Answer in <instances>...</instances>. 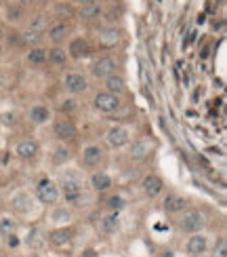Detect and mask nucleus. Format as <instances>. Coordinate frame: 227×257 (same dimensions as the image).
<instances>
[{
  "label": "nucleus",
  "mask_w": 227,
  "mask_h": 257,
  "mask_svg": "<svg viewBox=\"0 0 227 257\" xmlns=\"http://www.w3.org/2000/svg\"><path fill=\"white\" fill-rule=\"evenodd\" d=\"M101 160H103V150L99 146H86L82 150V165L84 167H89V169L99 167Z\"/></svg>",
  "instance_id": "nucleus-15"
},
{
  "label": "nucleus",
  "mask_w": 227,
  "mask_h": 257,
  "mask_svg": "<svg viewBox=\"0 0 227 257\" xmlns=\"http://www.w3.org/2000/svg\"><path fill=\"white\" fill-rule=\"evenodd\" d=\"M19 42L21 45H26L28 49L32 47H40V42H42V32H34V30H26V32H21V36H19Z\"/></svg>",
  "instance_id": "nucleus-26"
},
{
  "label": "nucleus",
  "mask_w": 227,
  "mask_h": 257,
  "mask_svg": "<svg viewBox=\"0 0 227 257\" xmlns=\"http://www.w3.org/2000/svg\"><path fill=\"white\" fill-rule=\"evenodd\" d=\"M3 120H5V124H13L17 118H15V114H5V116H3Z\"/></svg>",
  "instance_id": "nucleus-38"
},
{
  "label": "nucleus",
  "mask_w": 227,
  "mask_h": 257,
  "mask_svg": "<svg viewBox=\"0 0 227 257\" xmlns=\"http://www.w3.org/2000/svg\"><path fill=\"white\" fill-rule=\"evenodd\" d=\"M179 226L185 234L200 232L204 228V215L200 211H187V213H183V219H181Z\"/></svg>",
  "instance_id": "nucleus-6"
},
{
  "label": "nucleus",
  "mask_w": 227,
  "mask_h": 257,
  "mask_svg": "<svg viewBox=\"0 0 227 257\" xmlns=\"http://www.w3.org/2000/svg\"><path fill=\"white\" fill-rule=\"evenodd\" d=\"M30 120L34 124H45L51 120V110L47 105H34V108L30 110Z\"/></svg>",
  "instance_id": "nucleus-25"
},
{
  "label": "nucleus",
  "mask_w": 227,
  "mask_h": 257,
  "mask_svg": "<svg viewBox=\"0 0 227 257\" xmlns=\"http://www.w3.org/2000/svg\"><path fill=\"white\" fill-rule=\"evenodd\" d=\"M91 74H93L95 78L105 80L107 76H112V74H116V59H114V57H110V55L99 57V59H97V61L93 63Z\"/></svg>",
  "instance_id": "nucleus-5"
},
{
  "label": "nucleus",
  "mask_w": 227,
  "mask_h": 257,
  "mask_svg": "<svg viewBox=\"0 0 227 257\" xmlns=\"http://www.w3.org/2000/svg\"><path fill=\"white\" fill-rule=\"evenodd\" d=\"M189 257H202V255H189Z\"/></svg>",
  "instance_id": "nucleus-42"
},
{
  "label": "nucleus",
  "mask_w": 227,
  "mask_h": 257,
  "mask_svg": "<svg viewBox=\"0 0 227 257\" xmlns=\"http://www.w3.org/2000/svg\"><path fill=\"white\" fill-rule=\"evenodd\" d=\"M118 226H120V217H118V213H116V211L105 213V215H101L99 221H97V228H99V232L105 234V236L114 234V232L118 230Z\"/></svg>",
  "instance_id": "nucleus-12"
},
{
  "label": "nucleus",
  "mask_w": 227,
  "mask_h": 257,
  "mask_svg": "<svg viewBox=\"0 0 227 257\" xmlns=\"http://www.w3.org/2000/svg\"><path fill=\"white\" fill-rule=\"evenodd\" d=\"M7 238H9V247H11V249H17V247H19V242H21V240L15 236V234H9Z\"/></svg>",
  "instance_id": "nucleus-36"
},
{
  "label": "nucleus",
  "mask_w": 227,
  "mask_h": 257,
  "mask_svg": "<svg viewBox=\"0 0 227 257\" xmlns=\"http://www.w3.org/2000/svg\"><path fill=\"white\" fill-rule=\"evenodd\" d=\"M59 196H63L66 202L72 205H80V200L84 198V179L80 177L78 171H66L59 177Z\"/></svg>",
  "instance_id": "nucleus-1"
},
{
  "label": "nucleus",
  "mask_w": 227,
  "mask_h": 257,
  "mask_svg": "<svg viewBox=\"0 0 227 257\" xmlns=\"http://www.w3.org/2000/svg\"><path fill=\"white\" fill-rule=\"evenodd\" d=\"M68 55L72 59H84V57H89L91 55V45H89V40H84V38H74L70 42V47H68Z\"/></svg>",
  "instance_id": "nucleus-14"
},
{
  "label": "nucleus",
  "mask_w": 227,
  "mask_h": 257,
  "mask_svg": "<svg viewBox=\"0 0 227 257\" xmlns=\"http://www.w3.org/2000/svg\"><path fill=\"white\" fill-rule=\"evenodd\" d=\"M28 28L34 30V32H47V28H49V15L47 13L32 15L30 21H28Z\"/></svg>",
  "instance_id": "nucleus-27"
},
{
  "label": "nucleus",
  "mask_w": 227,
  "mask_h": 257,
  "mask_svg": "<svg viewBox=\"0 0 227 257\" xmlns=\"http://www.w3.org/2000/svg\"><path fill=\"white\" fill-rule=\"evenodd\" d=\"M3 51H5V49H3V42H0V55H3Z\"/></svg>",
  "instance_id": "nucleus-41"
},
{
  "label": "nucleus",
  "mask_w": 227,
  "mask_h": 257,
  "mask_svg": "<svg viewBox=\"0 0 227 257\" xmlns=\"http://www.w3.org/2000/svg\"><path fill=\"white\" fill-rule=\"evenodd\" d=\"M78 7H86V5H95V3H101V0H74Z\"/></svg>",
  "instance_id": "nucleus-37"
},
{
  "label": "nucleus",
  "mask_w": 227,
  "mask_h": 257,
  "mask_svg": "<svg viewBox=\"0 0 227 257\" xmlns=\"http://www.w3.org/2000/svg\"><path fill=\"white\" fill-rule=\"evenodd\" d=\"M63 87H66V91L72 95H82L86 89H89V80H86V76H82V74L72 72L63 78Z\"/></svg>",
  "instance_id": "nucleus-8"
},
{
  "label": "nucleus",
  "mask_w": 227,
  "mask_h": 257,
  "mask_svg": "<svg viewBox=\"0 0 227 257\" xmlns=\"http://www.w3.org/2000/svg\"><path fill=\"white\" fill-rule=\"evenodd\" d=\"M74 110H76V99H72V97L63 99V101L59 103V112H61V114H70V112H74Z\"/></svg>",
  "instance_id": "nucleus-35"
},
{
  "label": "nucleus",
  "mask_w": 227,
  "mask_h": 257,
  "mask_svg": "<svg viewBox=\"0 0 227 257\" xmlns=\"http://www.w3.org/2000/svg\"><path fill=\"white\" fill-rule=\"evenodd\" d=\"M26 59H28V63H32V66H40V63L47 61V49H42V47H32V49H28Z\"/></svg>",
  "instance_id": "nucleus-28"
},
{
  "label": "nucleus",
  "mask_w": 227,
  "mask_h": 257,
  "mask_svg": "<svg viewBox=\"0 0 227 257\" xmlns=\"http://www.w3.org/2000/svg\"><path fill=\"white\" fill-rule=\"evenodd\" d=\"M47 59H49V63H53V66H57V68H59V66H66L68 59H70V55H68V51L63 49V47L55 45L53 49H49Z\"/></svg>",
  "instance_id": "nucleus-24"
},
{
  "label": "nucleus",
  "mask_w": 227,
  "mask_h": 257,
  "mask_svg": "<svg viewBox=\"0 0 227 257\" xmlns=\"http://www.w3.org/2000/svg\"><path fill=\"white\" fill-rule=\"evenodd\" d=\"M141 188H143V192H145V196L156 198V196L162 194V190H164V181H162V177H158V175H154V173H149V175L143 177Z\"/></svg>",
  "instance_id": "nucleus-10"
},
{
  "label": "nucleus",
  "mask_w": 227,
  "mask_h": 257,
  "mask_svg": "<svg viewBox=\"0 0 227 257\" xmlns=\"http://www.w3.org/2000/svg\"><path fill=\"white\" fill-rule=\"evenodd\" d=\"M93 105H95V110H99L103 114H112V112H116L118 108H120V97L107 93V91H101V93L95 95Z\"/></svg>",
  "instance_id": "nucleus-3"
},
{
  "label": "nucleus",
  "mask_w": 227,
  "mask_h": 257,
  "mask_svg": "<svg viewBox=\"0 0 227 257\" xmlns=\"http://www.w3.org/2000/svg\"><path fill=\"white\" fill-rule=\"evenodd\" d=\"M103 15V7L101 3H95V5H86L78 9V17L82 21H95V19H101Z\"/></svg>",
  "instance_id": "nucleus-23"
},
{
  "label": "nucleus",
  "mask_w": 227,
  "mask_h": 257,
  "mask_svg": "<svg viewBox=\"0 0 227 257\" xmlns=\"http://www.w3.org/2000/svg\"><path fill=\"white\" fill-rule=\"evenodd\" d=\"M70 158H72L70 150H68L66 146H59V148H55V152H53V165L61 167V165H66Z\"/></svg>",
  "instance_id": "nucleus-32"
},
{
  "label": "nucleus",
  "mask_w": 227,
  "mask_h": 257,
  "mask_svg": "<svg viewBox=\"0 0 227 257\" xmlns=\"http://www.w3.org/2000/svg\"><path fill=\"white\" fill-rule=\"evenodd\" d=\"M49 240L55 244V247H66V244H70V242L74 240V230L61 226V228L53 230V232L49 234Z\"/></svg>",
  "instance_id": "nucleus-17"
},
{
  "label": "nucleus",
  "mask_w": 227,
  "mask_h": 257,
  "mask_svg": "<svg viewBox=\"0 0 227 257\" xmlns=\"http://www.w3.org/2000/svg\"><path fill=\"white\" fill-rule=\"evenodd\" d=\"M212 257H227V240L221 236L219 242L214 244V251H212Z\"/></svg>",
  "instance_id": "nucleus-34"
},
{
  "label": "nucleus",
  "mask_w": 227,
  "mask_h": 257,
  "mask_svg": "<svg viewBox=\"0 0 227 257\" xmlns=\"http://www.w3.org/2000/svg\"><path fill=\"white\" fill-rule=\"evenodd\" d=\"M53 131H55V135L61 139V142H66V139H74L78 135V126H76V122L72 118H68V116H61V118L55 120Z\"/></svg>",
  "instance_id": "nucleus-7"
},
{
  "label": "nucleus",
  "mask_w": 227,
  "mask_h": 257,
  "mask_svg": "<svg viewBox=\"0 0 227 257\" xmlns=\"http://www.w3.org/2000/svg\"><path fill=\"white\" fill-rule=\"evenodd\" d=\"M89 181H91V188H93L95 192H107V190L114 186L112 175L105 173V171H95Z\"/></svg>",
  "instance_id": "nucleus-16"
},
{
  "label": "nucleus",
  "mask_w": 227,
  "mask_h": 257,
  "mask_svg": "<svg viewBox=\"0 0 227 257\" xmlns=\"http://www.w3.org/2000/svg\"><path fill=\"white\" fill-rule=\"evenodd\" d=\"M124 205H126V200L120 196V194H114V196H110L107 198V207H110V211H120V209H124Z\"/></svg>",
  "instance_id": "nucleus-33"
},
{
  "label": "nucleus",
  "mask_w": 227,
  "mask_h": 257,
  "mask_svg": "<svg viewBox=\"0 0 227 257\" xmlns=\"http://www.w3.org/2000/svg\"><path fill=\"white\" fill-rule=\"evenodd\" d=\"M151 152V144L145 142V139H139V142H133L131 148H128V156L131 160H145Z\"/></svg>",
  "instance_id": "nucleus-20"
},
{
  "label": "nucleus",
  "mask_w": 227,
  "mask_h": 257,
  "mask_svg": "<svg viewBox=\"0 0 227 257\" xmlns=\"http://www.w3.org/2000/svg\"><path fill=\"white\" fill-rule=\"evenodd\" d=\"M187 209V198L179 194H168L164 198V211L166 213H183Z\"/></svg>",
  "instance_id": "nucleus-21"
},
{
  "label": "nucleus",
  "mask_w": 227,
  "mask_h": 257,
  "mask_svg": "<svg viewBox=\"0 0 227 257\" xmlns=\"http://www.w3.org/2000/svg\"><path fill=\"white\" fill-rule=\"evenodd\" d=\"M3 38H5V30L0 28V42H3Z\"/></svg>",
  "instance_id": "nucleus-40"
},
{
  "label": "nucleus",
  "mask_w": 227,
  "mask_h": 257,
  "mask_svg": "<svg viewBox=\"0 0 227 257\" xmlns=\"http://www.w3.org/2000/svg\"><path fill=\"white\" fill-rule=\"evenodd\" d=\"M11 207H13L15 213H21V215H28V213L34 209V198H32L28 192H19L11 198Z\"/></svg>",
  "instance_id": "nucleus-13"
},
{
  "label": "nucleus",
  "mask_w": 227,
  "mask_h": 257,
  "mask_svg": "<svg viewBox=\"0 0 227 257\" xmlns=\"http://www.w3.org/2000/svg\"><path fill=\"white\" fill-rule=\"evenodd\" d=\"M97 42H99V47H103V49H116L122 42V34L116 26H105L103 30H99V34H97Z\"/></svg>",
  "instance_id": "nucleus-4"
},
{
  "label": "nucleus",
  "mask_w": 227,
  "mask_h": 257,
  "mask_svg": "<svg viewBox=\"0 0 227 257\" xmlns=\"http://www.w3.org/2000/svg\"><path fill=\"white\" fill-rule=\"evenodd\" d=\"M185 249L189 255H204L208 251V238L204 236L202 232H193L185 244Z\"/></svg>",
  "instance_id": "nucleus-11"
},
{
  "label": "nucleus",
  "mask_w": 227,
  "mask_h": 257,
  "mask_svg": "<svg viewBox=\"0 0 227 257\" xmlns=\"http://www.w3.org/2000/svg\"><path fill=\"white\" fill-rule=\"evenodd\" d=\"M47 32H49L47 36H49V40H51V42H55V45H61V42L68 38L70 28H68V24H63V21H57V24L49 26V28H47Z\"/></svg>",
  "instance_id": "nucleus-19"
},
{
  "label": "nucleus",
  "mask_w": 227,
  "mask_h": 257,
  "mask_svg": "<svg viewBox=\"0 0 227 257\" xmlns=\"http://www.w3.org/2000/svg\"><path fill=\"white\" fill-rule=\"evenodd\" d=\"M38 144L32 142V139H26V142H19L17 148H15V154L21 158V160H34L38 156Z\"/></svg>",
  "instance_id": "nucleus-18"
},
{
  "label": "nucleus",
  "mask_w": 227,
  "mask_h": 257,
  "mask_svg": "<svg viewBox=\"0 0 227 257\" xmlns=\"http://www.w3.org/2000/svg\"><path fill=\"white\" fill-rule=\"evenodd\" d=\"M105 137L112 148H124L131 144V135H128V128H124V126H112Z\"/></svg>",
  "instance_id": "nucleus-9"
},
{
  "label": "nucleus",
  "mask_w": 227,
  "mask_h": 257,
  "mask_svg": "<svg viewBox=\"0 0 227 257\" xmlns=\"http://www.w3.org/2000/svg\"><path fill=\"white\" fill-rule=\"evenodd\" d=\"M72 219V213L66 209V207H59L51 213V221L53 223H57V226H66V223Z\"/></svg>",
  "instance_id": "nucleus-31"
},
{
  "label": "nucleus",
  "mask_w": 227,
  "mask_h": 257,
  "mask_svg": "<svg viewBox=\"0 0 227 257\" xmlns=\"http://www.w3.org/2000/svg\"><path fill=\"white\" fill-rule=\"evenodd\" d=\"M36 198L42 205H55L59 200V186L49 177H42L36 184Z\"/></svg>",
  "instance_id": "nucleus-2"
},
{
  "label": "nucleus",
  "mask_w": 227,
  "mask_h": 257,
  "mask_svg": "<svg viewBox=\"0 0 227 257\" xmlns=\"http://www.w3.org/2000/svg\"><path fill=\"white\" fill-rule=\"evenodd\" d=\"M24 17H26V9L21 5L15 3V5L7 7V21H11V24H19Z\"/></svg>",
  "instance_id": "nucleus-30"
},
{
  "label": "nucleus",
  "mask_w": 227,
  "mask_h": 257,
  "mask_svg": "<svg viewBox=\"0 0 227 257\" xmlns=\"http://www.w3.org/2000/svg\"><path fill=\"white\" fill-rule=\"evenodd\" d=\"M17 230V219L11 215H3L0 217V236H9V234H15Z\"/></svg>",
  "instance_id": "nucleus-29"
},
{
  "label": "nucleus",
  "mask_w": 227,
  "mask_h": 257,
  "mask_svg": "<svg viewBox=\"0 0 227 257\" xmlns=\"http://www.w3.org/2000/svg\"><path fill=\"white\" fill-rule=\"evenodd\" d=\"M103 82H105V91L112 93V95H118V97H120V95L126 91V82H124L122 76H118V74H112V76H107Z\"/></svg>",
  "instance_id": "nucleus-22"
},
{
  "label": "nucleus",
  "mask_w": 227,
  "mask_h": 257,
  "mask_svg": "<svg viewBox=\"0 0 227 257\" xmlns=\"http://www.w3.org/2000/svg\"><path fill=\"white\" fill-rule=\"evenodd\" d=\"M17 5H21L24 9H28V7H32V5H36V0H17Z\"/></svg>",
  "instance_id": "nucleus-39"
}]
</instances>
